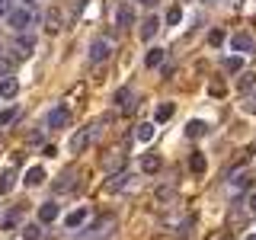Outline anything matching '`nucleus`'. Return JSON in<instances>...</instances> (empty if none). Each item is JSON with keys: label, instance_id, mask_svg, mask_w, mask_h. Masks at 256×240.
<instances>
[{"label": "nucleus", "instance_id": "obj_1", "mask_svg": "<svg viewBox=\"0 0 256 240\" xmlns=\"http://www.w3.org/2000/svg\"><path fill=\"white\" fill-rule=\"evenodd\" d=\"M6 20H10V26L16 32H26L32 22H36V13H32V10H10V13H6Z\"/></svg>", "mask_w": 256, "mask_h": 240}, {"label": "nucleus", "instance_id": "obj_2", "mask_svg": "<svg viewBox=\"0 0 256 240\" xmlns=\"http://www.w3.org/2000/svg\"><path fill=\"white\" fill-rule=\"evenodd\" d=\"M10 48H13V58L22 61V58H29V54H32V48H36V38H32V36H20Z\"/></svg>", "mask_w": 256, "mask_h": 240}, {"label": "nucleus", "instance_id": "obj_3", "mask_svg": "<svg viewBox=\"0 0 256 240\" xmlns=\"http://www.w3.org/2000/svg\"><path fill=\"white\" fill-rule=\"evenodd\" d=\"M230 45H234V52H240V54H250L253 48H256L253 36H246V32H237V36L230 38Z\"/></svg>", "mask_w": 256, "mask_h": 240}, {"label": "nucleus", "instance_id": "obj_4", "mask_svg": "<svg viewBox=\"0 0 256 240\" xmlns=\"http://www.w3.org/2000/svg\"><path fill=\"white\" fill-rule=\"evenodd\" d=\"M45 122H48V128H64V125L70 122V112L64 109V106H58V109H52V112H48V118H45Z\"/></svg>", "mask_w": 256, "mask_h": 240}, {"label": "nucleus", "instance_id": "obj_5", "mask_svg": "<svg viewBox=\"0 0 256 240\" xmlns=\"http://www.w3.org/2000/svg\"><path fill=\"white\" fill-rule=\"evenodd\" d=\"M16 93H20V80L10 77V74L0 77V100H13Z\"/></svg>", "mask_w": 256, "mask_h": 240}, {"label": "nucleus", "instance_id": "obj_6", "mask_svg": "<svg viewBox=\"0 0 256 240\" xmlns=\"http://www.w3.org/2000/svg\"><path fill=\"white\" fill-rule=\"evenodd\" d=\"M90 138H93V128H84V132H77L74 138H70V150H74V154H80V150L90 144Z\"/></svg>", "mask_w": 256, "mask_h": 240}, {"label": "nucleus", "instance_id": "obj_7", "mask_svg": "<svg viewBox=\"0 0 256 240\" xmlns=\"http://www.w3.org/2000/svg\"><path fill=\"white\" fill-rule=\"evenodd\" d=\"M52 221H58V205L54 202L38 205V224H52Z\"/></svg>", "mask_w": 256, "mask_h": 240}, {"label": "nucleus", "instance_id": "obj_8", "mask_svg": "<svg viewBox=\"0 0 256 240\" xmlns=\"http://www.w3.org/2000/svg\"><path fill=\"white\" fill-rule=\"evenodd\" d=\"M109 58V42L106 38H96L90 45V61H106Z\"/></svg>", "mask_w": 256, "mask_h": 240}, {"label": "nucleus", "instance_id": "obj_9", "mask_svg": "<svg viewBox=\"0 0 256 240\" xmlns=\"http://www.w3.org/2000/svg\"><path fill=\"white\" fill-rule=\"evenodd\" d=\"M102 166H106V173H122V166H125V154H109L106 160H102Z\"/></svg>", "mask_w": 256, "mask_h": 240}, {"label": "nucleus", "instance_id": "obj_10", "mask_svg": "<svg viewBox=\"0 0 256 240\" xmlns=\"http://www.w3.org/2000/svg\"><path fill=\"white\" fill-rule=\"evenodd\" d=\"M74 170H64V176H61V180L58 182H54V192H70V189H74L77 186V180H74Z\"/></svg>", "mask_w": 256, "mask_h": 240}, {"label": "nucleus", "instance_id": "obj_11", "mask_svg": "<svg viewBox=\"0 0 256 240\" xmlns=\"http://www.w3.org/2000/svg\"><path fill=\"white\" fill-rule=\"evenodd\" d=\"M22 182H26L29 189L32 186H42V182H45V170H42V166H29V173H26V180H22Z\"/></svg>", "mask_w": 256, "mask_h": 240}, {"label": "nucleus", "instance_id": "obj_12", "mask_svg": "<svg viewBox=\"0 0 256 240\" xmlns=\"http://www.w3.org/2000/svg\"><path fill=\"white\" fill-rule=\"evenodd\" d=\"M45 29H48V32H58V29H61V13H58V6L45 10Z\"/></svg>", "mask_w": 256, "mask_h": 240}, {"label": "nucleus", "instance_id": "obj_13", "mask_svg": "<svg viewBox=\"0 0 256 240\" xmlns=\"http://www.w3.org/2000/svg\"><path fill=\"white\" fill-rule=\"evenodd\" d=\"M164 58H166L164 48H150L148 58H144V64H148V68H160V64H164Z\"/></svg>", "mask_w": 256, "mask_h": 240}, {"label": "nucleus", "instance_id": "obj_14", "mask_svg": "<svg viewBox=\"0 0 256 240\" xmlns=\"http://www.w3.org/2000/svg\"><path fill=\"white\" fill-rule=\"evenodd\" d=\"M157 26H160V20H157V16H148V20L141 22V38H154Z\"/></svg>", "mask_w": 256, "mask_h": 240}, {"label": "nucleus", "instance_id": "obj_15", "mask_svg": "<svg viewBox=\"0 0 256 240\" xmlns=\"http://www.w3.org/2000/svg\"><path fill=\"white\" fill-rule=\"evenodd\" d=\"M13 186H16V173L13 170H4V173H0V196H6Z\"/></svg>", "mask_w": 256, "mask_h": 240}, {"label": "nucleus", "instance_id": "obj_16", "mask_svg": "<svg viewBox=\"0 0 256 240\" xmlns=\"http://www.w3.org/2000/svg\"><path fill=\"white\" fill-rule=\"evenodd\" d=\"M141 170H144V173H157V170H160V157H157V154H144V157H141Z\"/></svg>", "mask_w": 256, "mask_h": 240}, {"label": "nucleus", "instance_id": "obj_17", "mask_svg": "<svg viewBox=\"0 0 256 240\" xmlns=\"http://www.w3.org/2000/svg\"><path fill=\"white\" fill-rule=\"evenodd\" d=\"M86 218H90V212H86V208H77V212H70V214H68V228H80V224H84Z\"/></svg>", "mask_w": 256, "mask_h": 240}, {"label": "nucleus", "instance_id": "obj_18", "mask_svg": "<svg viewBox=\"0 0 256 240\" xmlns=\"http://www.w3.org/2000/svg\"><path fill=\"white\" fill-rule=\"evenodd\" d=\"M205 132H208V125H205V122H198V118H192V122L186 125V134H189V138H202Z\"/></svg>", "mask_w": 256, "mask_h": 240}, {"label": "nucleus", "instance_id": "obj_19", "mask_svg": "<svg viewBox=\"0 0 256 240\" xmlns=\"http://www.w3.org/2000/svg\"><path fill=\"white\" fill-rule=\"evenodd\" d=\"M134 138H138V141H150V138H154V125H150V122H141L138 128H134Z\"/></svg>", "mask_w": 256, "mask_h": 240}, {"label": "nucleus", "instance_id": "obj_20", "mask_svg": "<svg viewBox=\"0 0 256 240\" xmlns=\"http://www.w3.org/2000/svg\"><path fill=\"white\" fill-rule=\"evenodd\" d=\"M189 170H192V173H196V176H202V173H205V157H202V154H198V150H196V154H192V157H189Z\"/></svg>", "mask_w": 256, "mask_h": 240}, {"label": "nucleus", "instance_id": "obj_21", "mask_svg": "<svg viewBox=\"0 0 256 240\" xmlns=\"http://www.w3.org/2000/svg\"><path fill=\"white\" fill-rule=\"evenodd\" d=\"M125 182H128V173H125V170H122V173H112V182H106V189H109V192H118Z\"/></svg>", "mask_w": 256, "mask_h": 240}, {"label": "nucleus", "instance_id": "obj_22", "mask_svg": "<svg viewBox=\"0 0 256 240\" xmlns=\"http://www.w3.org/2000/svg\"><path fill=\"white\" fill-rule=\"evenodd\" d=\"M134 22V13H132V6H118V26L128 29Z\"/></svg>", "mask_w": 256, "mask_h": 240}, {"label": "nucleus", "instance_id": "obj_23", "mask_svg": "<svg viewBox=\"0 0 256 240\" xmlns=\"http://www.w3.org/2000/svg\"><path fill=\"white\" fill-rule=\"evenodd\" d=\"M170 116H173V102H160L157 112H154V118H157V122H166Z\"/></svg>", "mask_w": 256, "mask_h": 240}, {"label": "nucleus", "instance_id": "obj_24", "mask_svg": "<svg viewBox=\"0 0 256 240\" xmlns=\"http://www.w3.org/2000/svg\"><path fill=\"white\" fill-rule=\"evenodd\" d=\"M22 240H42V224H29V228H22Z\"/></svg>", "mask_w": 256, "mask_h": 240}, {"label": "nucleus", "instance_id": "obj_25", "mask_svg": "<svg viewBox=\"0 0 256 240\" xmlns=\"http://www.w3.org/2000/svg\"><path fill=\"white\" fill-rule=\"evenodd\" d=\"M256 84V74H250V70H244V74H240V80H237V90H250V86Z\"/></svg>", "mask_w": 256, "mask_h": 240}, {"label": "nucleus", "instance_id": "obj_26", "mask_svg": "<svg viewBox=\"0 0 256 240\" xmlns=\"http://www.w3.org/2000/svg\"><path fill=\"white\" fill-rule=\"evenodd\" d=\"M224 70H230V74H240V70H244V58H240V54L228 58V61H224Z\"/></svg>", "mask_w": 256, "mask_h": 240}, {"label": "nucleus", "instance_id": "obj_27", "mask_svg": "<svg viewBox=\"0 0 256 240\" xmlns=\"http://www.w3.org/2000/svg\"><path fill=\"white\" fill-rule=\"evenodd\" d=\"M0 224H4V230H13L16 224H20V212H6V214H4V221H0Z\"/></svg>", "mask_w": 256, "mask_h": 240}, {"label": "nucleus", "instance_id": "obj_28", "mask_svg": "<svg viewBox=\"0 0 256 240\" xmlns=\"http://www.w3.org/2000/svg\"><path fill=\"white\" fill-rule=\"evenodd\" d=\"M13 118H16V106H10V109H4V112H0V128H6V125L13 122Z\"/></svg>", "mask_w": 256, "mask_h": 240}, {"label": "nucleus", "instance_id": "obj_29", "mask_svg": "<svg viewBox=\"0 0 256 240\" xmlns=\"http://www.w3.org/2000/svg\"><path fill=\"white\" fill-rule=\"evenodd\" d=\"M180 20H182V10H180V6H170V10H166V22H170V26H176Z\"/></svg>", "mask_w": 256, "mask_h": 240}, {"label": "nucleus", "instance_id": "obj_30", "mask_svg": "<svg viewBox=\"0 0 256 240\" xmlns=\"http://www.w3.org/2000/svg\"><path fill=\"white\" fill-rule=\"evenodd\" d=\"M244 112H250V116H256V93H250L244 100Z\"/></svg>", "mask_w": 256, "mask_h": 240}, {"label": "nucleus", "instance_id": "obj_31", "mask_svg": "<svg viewBox=\"0 0 256 240\" xmlns=\"http://www.w3.org/2000/svg\"><path fill=\"white\" fill-rule=\"evenodd\" d=\"M224 42V32L221 29H212V32H208V45H221Z\"/></svg>", "mask_w": 256, "mask_h": 240}, {"label": "nucleus", "instance_id": "obj_32", "mask_svg": "<svg viewBox=\"0 0 256 240\" xmlns=\"http://www.w3.org/2000/svg\"><path fill=\"white\" fill-rule=\"evenodd\" d=\"M128 100H132V90H128V86H122V90L116 93V102H118V106H125Z\"/></svg>", "mask_w": 256, "mask_h": 240}, {"label": "nucleus", "instance_id": "obj_33", "mask_svg": "<svg viewBox=\"0 0 256 240\" xmlns=\"http://www.w3.org/2000/svg\"><path fill=\"white\" fill-rule=\"evenodd\" d=\"M224 93H228V86H224L221 80H214V84H212V96H224Z\"/></svg>", "mask_w": 256, "mask_h": 240}, {"label": "nucleus", "instance_id": "obj_34", "mask_svg": "<svg viewBox=\"0 0 256 240\" xmlns=\"http://www.w3.org/2000/svg\"><path fill=\"white\" fill-rule=\"evenodd\" d=\"M13 10V0H0V13H10Z\"/></svg>", "mask_w": 256, "mask_h": 240}, {"label": "nucleus", "instance_id": "obj_35", "mask_svg": "<svg viewBox=\"0 0 256 240\" xmlns=\"http://www.w3.org/2000/svg\"><path fill=\"white\" fill-rule=\"evenodd\" d=\"M250 208H253V212H256V192H253V196H250Z\"/></svg>", "mask_w": 256, "mask_h": 240}, {"label": "nucleus", "instance_id": "obj_36", "mask_svg": "<svg viewBox=\"0 0 256 240\" xmlns=\"http://www.w3.org/2000/svg\"><path fill=\"white\" fill-rule=\"evenodd\" d=\"M141 4H144V6H154V4H157V0H141Z\"/></svg>", "mask_w": 256, "mask_h": 240}, {"label": "nucleus", "instance_id": "obj_37", "mask_svg": "<svg viewBox=\"0 0 256 240\" xmlns=\"http://www.w3.org/2000/svg\"><path fill=\"white\" fill-rule=\"evenodd\" d=\"M221 240H234V237H230V234H224V237H221Z\"/></svg>", "mask_w": 256, "mask_h": 240}, {"label": "nucleus", "instance_id": "obj_38", "mask_svg": "<svg viewBox=\"0 0 256 240\" xmlns=\"http://www.w3.org/2000/svg\"><path fill=\"white\" fill-rule=\"evenodd\" d=\"M246 240H256V234H253V237H246Z\"/></svg>", "mask_w": 256, "mask_h": 240}, {"label": "nucleus", "instance_id": "obj_39", "mask_svg": "<svg viewBox=\"0 0 256 240\" xmlns=\"http://www.w3.org/2000/svg\"><path fill=\"white\" fill-rule=\"evenodd\" d=\"M205 4H212V0H205Z\"/></svg>", "mask_w": 256, "mask_h": 240}, {"label": "nucleus", "instance_id": "obj_40", "mask_svg": "<svg viewBox=\"0 0 256 240\" xmlns=\"http://www.w3.org/2000/svg\"><path fill=\"white\" fill-rule=\"evenodd\" d=\"M26 4H32V0H26Z\"/></svg>", "mask_w": 256, "mask_h": 240}]
</instances>
